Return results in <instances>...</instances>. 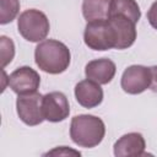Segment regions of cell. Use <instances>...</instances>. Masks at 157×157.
<instances>
[{"label": "cell", "instance_id": "6da1fadb", "mask_svg": "<svg viewBox=\"0 0 157 157\" xmlns=\"http://www.w3.org/2000/svg\"><path fill=\"white\" fill-rule=\"evenodd\" d=\"M71 60L69 48L55 39H44L39 42L34 50V61L37 66L48 74H61L64 72Z\"/></svg>", "mask_w": 157, "mask_h": 157}, {"label": "cell", "instance_id": "7a4b0ae2", "mask_svg": "<svg viewBox=\"0 0 157 157\" xmlns=\"http://www.w3.org/2000/svg\"><path fill=\"white\" fill-rule=\"evenodd\" d=\"M105 135V125L98 117L81 114L72 118L70 137L80 147L92 148L99 145Z\"/></svg>", "mask_w": 157, "mask_h": 157}, {"label": "cell", "instance_id": "3957f363", "mask_svg": "<svg viewBox=\"0 0 157 157\" xmlns=\"http://www.w3.org/2000/svg\"><path fill=\"white\" fill-rule=\"evenodd\" d=\"M17 28L20 34L28 42H42L49 33V20L42 11L37 9H28L23 11L17 20Z\"/></svg>", "mask_w": 157, "mask_h": 157}, {"label": "cell", "instance_id": "277c9868", "mask_svg": "<svg viewBox=\"0 0 157 157\" xmlns=\"http://www.w3.org/2000/svg\"><path fill=\"white\" fill-rule=\"evenodd\" d=\"M85 44L93 50H108L114 48V36L108 20L87 22L83 32Z\"/></svg>", "mask_w": 157, "mask_h": 157}, {"label": "cell", "instance_id": "5b68a950", "mask_svg": "<svg viewBox=\"0 0 157 157\" xmlns=\"http://www.w3.org/2000/svg\"><path fill=\"white\" fill-rule=\"evenodd\" d=\"M43 96L38 92L18 94L16 101V109L18 118L29 126L39 125L44 119L42 109Z\"/></svg>", "mask_w": 157, "mask_h": 157}, {"label": "cell", "instance_id": "8992f818", "mask_svg": "<svg viewBox=\"0 0 157 157\" xmlns=\"http://www.w3.org/2000/svg\"><path fill=\"white\" fill-rule=\"evenodd\" d=\"M109 26L114 36V49H126L136 39V23L124 15H110Z\"/></svg>", "mask_w": 157, "mask_h": 157}, {"label": "cell", "instance_id": "52a82bcc", "mask_svg": "<svg viewBox=\"0 0 157 157\" xmlns=\"http://www.w3.org/2000/svg\"><path fill=\"white\" fill-rule=\"evenodd\" d=\"M121 88L129 94H139L150 88L151 71L142 65H131L125 69L121 76Z\"/></svg>", "mask_w": 157, "mask_h": 157}, {"label": "cell", "instance_id": "ba28073f", "mask_svg": "<svg viewBox=\"0 0 157 157\" xmlns=\"http://www.w3.org/2000/svg\"><path fill=\"white\" fill-rule=\"evenodd\" d=\"M42 109L44 119L52 123L65 120L70 114V105L66 96L63 92H49L43 96Z\"/></svg>", "mask_w": 157, "mask_h": 157}, {"label": "cell", "instance_id": "9c48e42d", "mask_svg": "<svg viewBox=\"0 0 157 157\" xmlns=\"http://www.w3.org/2000/svg\"><path fill=\"white\" fill-rule=\"evenodd\" d=\"M40 85L39 74L29 67V66H21L16 69L9 76V86L10 88L17 94H27L37 92Z\"/></svg>", "mask_w": 157, "mask_h": 157}, {"label": "cell", "instance_id": "30bf717a", "mask_svg": "<svg viewBox=\"0 0 157 157\" xmlns=\"http://www.w3.org/2000/svg\"><path fill=\"white\" fill-rule=\"evenodd\" d=\"M75 97L80 105L85 108H94L103 101V90L99 83L87 78L80 81L75 86Z\"/></svg>", "mask_w": 157, "mask_h": 157}, {"label": "cell", "instance_id": "8fae6325", "mask_svg": "<svg viewBox=\"0 0 157 157\" xmlns=\"http://www.w3.org/2000/svg\"><path fill=\"white\" fill-rule=\"evenodd\" d=\"M145 148L144 136L140 132H129L114 144V155L117 157H137L145 155Z\"/></svg>", "mask_w": 157, "mask_h": 157}, {"label": "cell", "instance_id": "7c38bea8", "mask_svg": "<svg viewBox=\"0 0 157 157\" xmlns=\"http://www.w3.org/2000/svg\"><path fill=\"white\" fill-rule=\"evenodd\" d=\"M115 72H117V66L114 61H112L108 58L91 60L90 63H87L85 67L86 77L99 85L109 83L113 80Z\"/></svg>", "mask_w": 157, "mask_h": 157}, {"label": "cell", "instance_id": "4fadbf2b", "mask_svg": "<svg viewBox=\"0 0 157 157\" xmlns=\"http://www.w3.org/2000/svg\"><path fill=\"white\" fill-rule=\"evenodd\" d=\"M110 12V0H83L82 13L87 22L108 20Z\"/></svg>", "mask_w": 157, "mask_h": 157}, {"label": "cell", "instance_id": "5bb4252c", "mask_svg": "<svg viewBox=\"0 0 157 157\" xmlns=\"http://www.w3.org/2000/svg\"><path fill=\"white\" fill-rule=\"evenodd\" d=\"M110 15H124L135 23L141 17L140 6L135 0H110Z\"/></svg>", "mask_w": 157, "mask_h": 157}, {"label": "cell", "instance_id": "9a60e30c", "mask_svg": "<svg viewBox=\"0 0 157 157\" xmlns=\"http://www.w3.org/2000/svg\"><path fill=\"white\" fill-rule=\"evenodd\" d=\"M20 11V0H0V23L6 25L15 20Z\"/></svg>", "mask_w": 157, "mask_h": 157}, {"label": "cell", "instance_id": "2e32d148", "mask_svg": "<svg viewBox=\"0 0 157 157\" xmlns=\"http://www.w3.org/2000/svg\"><path fill=\"white\" fill-rule=\"evenodd\" d=\"M0 53H1V67L4 69L7 64H10L15 56V45L11 38L6 36L0 37Z\"/></svg>", "mask_w": 157, "mask_h": 157}, {"label": "cell", "instance_id": "e0dca14e", "mask_svg": "<svg viewBox=\"0 0 157 157\" xmlns=\"http://www.w3.org/2000/svg\"><path fill=\"white\" fill-rule=\"evenodd\" d=\"M147 20L150 22V25L157 29V0L151 5L150 10L147 11Z\"/></svg>", "mask_w": 157, "mask_h": 157}, {"label": "cell", "instance_id": "ac0fdd59", "mask_svg": "<svg viewBox=\"0 0 157 157\" xmlns=\"http://www.w3.org/2000/svg\"><path fill=\"white\" fill-rule=\"evenodd\" d=\"M45 155H50V156H53V155H59V156H61V155H76V156H80L81 153H80L78 151L67 148L66 146H60V147H56V148L49 151V152L45 153Z\"/></svg>", "mask_w": 157, "mask_h": 157}, {"label": "cell", "instance_id": "d6986e66", "mask_svg": "<svg viewBox=\"0 0 157 157\" xmlns=\"http://www.w3.org/2000/svg\"><path fill=\"white\" fill-rule=\"evenodd\" d=\"M150 71H151V85H150V88L153 92H157V65L151 66Z\"/></svg>", "mask_w": 157, "mask_h": 157}]
</instances>
